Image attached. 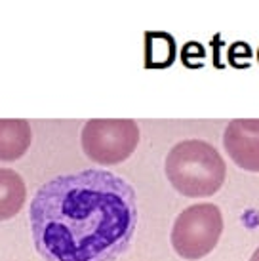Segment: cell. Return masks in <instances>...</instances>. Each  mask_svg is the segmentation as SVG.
Instances as JSON below:
<instances>
[{"label":"cell","mask_w":259,"mask_h":261,"mask_svg":"<svg viewBox=\"0 0 259 261\" xmlns=\"http://www.w3.org/2000/svg\"><path fill=\"white\" fill-rule=\"evenodd\" d=\"M29 221L46 261H113L136 234V191L107 170L58 175L38 187Z\"/></svg>","instance_id":"cell-1"},{"label":"cell","mask_w":259,"mask_h":261,"mask_svg":"<svg viewBox=\"0 0 259 261\" xmlns=\"http://www.w3.org/2000/svg\"><path fill=\"white\" fill-rule=\"evenodd\" d=\"M164 168L173 189L191 198L216 195L227 175L223 156L212 143L202 139H185L173 145Z\"/></svg>","instance_id":"cell-2"},{"label":"cell","mask_w":259,"mask_h":261,"mask_svg":"<svg viewBox=\"0 0 259 261\" xmlns=\"http://www.w3.org/2000/svg\"><path fill=\"white\" fill-rule=\"evenodd\" d=\"M223 232V216L216 204H193L175 218L172 246L183 259H200L208 255Z\"/></svg>","instance_id":"cell-3"},{"label":"cell","mask_w":259,"mask_h":261,"mask_svg":"<svg viewBox=\"0 0 259 261\" xmlns=\"http://www.w3.org/2000/svg\"><path fill=\"white\" fill-rule=\"evenodd\" d=\"M80 143L90 160L118 164L137 149L139 126L130 118H94L84 124Z\"/></svg>","instance_id":"cell-4"},{"label":"cell","mask_w":259,"mask_h":261,"mask_svg":"<svg viewBox=\"0 0 259 261\" xmlns=\"http://www.w3.org/2000/svg\"><path fill=\"white\" fill-rule=\"evenodd\" d=\"M223 145L237 166L259 172V120L238 118L229 122L223 134Z\"/></svg>","instance_id":"cell-5"},{"label":"cell","mask_w":259,"mask_h":261,"mask_svg":"<svg viewBox=\"0 0 259 261\" xmlns=\"http://www.w3.org/2000/svg\"><path fill=\"white\" fill-rule=\"evenodd\" d=\"M33 132L31 124L21 118L0 120V162L21 159L29 151Z\"/></svg>","instance_id":"cell-6"},{"label":"cell","mask_w":259,"mask_h":261,"mask_svg":"<svg viewBox=\"0 0 259 261\" xmlns=\"http://www.w3.org/2000/svg\"><path fill=\"white\" fill-rule=\"evenodd\" d=\"M25 196L27 189L21 175L10 168H0V221L17 216Z\"/></svg>","instance_id":"cell-7"},{"label":"cell","mask_w":259,"mask_h":261,"mask_svg":"<svg viewBox=\"0 0 259 261\" xmlns=\"http://www.w3.org/2000/svg\"><path fill=\"white\" fill-rule=\"evenodd\" d=\"M250 261H259V248L255 250V252H253V255L250 257Z\"/></svg>","instance_id":"cell-8"}]
</instances>
